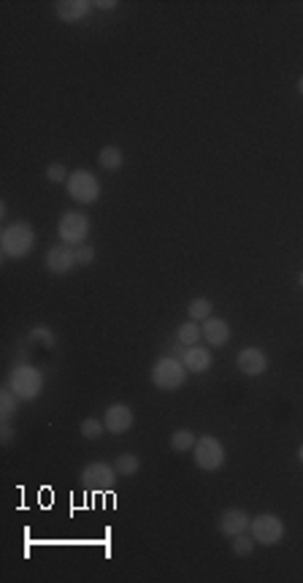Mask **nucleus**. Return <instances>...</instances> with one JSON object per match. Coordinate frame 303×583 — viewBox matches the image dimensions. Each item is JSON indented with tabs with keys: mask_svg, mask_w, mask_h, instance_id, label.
Listing matches in <instances>:
<instances>
[{
	"mask_svg": "<svg viewBox=\"0 0 303 583\" xmlns=\"http://www.w3.org/2000/svg\"><path fill=\"white\" fill-rule=\"evenodd\" d=\"M33 245H36V233L30 223H14L0 233V250L6 258H25L33 252Z\"/></svg>",
	"mask_w": 303,
	"mask_h": 583,
	"instance_id": "f257e3e1",
	"label": "nucleus"
},
{
	"mask_svg": "<svg viewBox=\"0 0 303 583\" xmlns=\"http://www.w3.org/2000/svg\"><path fill=\"white\" fill-rule=\"evenodd\" d=\"M8 388L14 391L22 402H33L44 391V374L30 364H22L8 374Z\"/></svg>",
	"mask_w": 303,
	"mask_h": 583,
	"instance_id": "f03ea898",
	"label": "nucleus"
},
{
	"mask_svg": "<svg viewBox=\"0 0 303 583\" xmlns=\"http://www.w3.org/2000/svg\"><path fill=\"white\" fill-rule=\"evenodd\" d=\"M193 456H195V464L203 472H217V470H222V464H225V445L217 440V437H212V434L198 437L195 448H193Z\"/></svg>",
	"mask_w": 303,
	"mask_h": 583,
	"instance_id": "7ed1b4c3",
	"label": "nucleus"
},
{
	"mask_svg": "<svg viewBox=\"0 0 303 583\" xmlns=\"http://www.w3.org/2000/svg\"><path fill=\"white\" fill-rule=\"evenodd\" d=\"M187 380V367L176 358H160L152 369V383L160 391H176Z\"/></svg>",
	"mask_w": 303,
	"mask_h": 583,
	"instance_id": "20e7f679",
	"label": "nucleus"
},
{
	"mask_svg": "<svg viewBox=\"0 0 303 583\" xmlns=\"http://www.w3.org/2000/svg\"><path fill=\"white\" fill-rule=\"evenodd\" d=\"M65 185H68V195L73 201H79V204H95L101 198V182H98V177L92 171L79 168V171H73L68 177Z\"/></svg>",
	"mask_w": 303,
	"mask_h": 583,
	"instance_id": "39448f33",
	"label": "nucleus"
},
{
	"mask_svg": "<svg viewBox=\"0 0 303 583\" xmlns=\"http://www.w3.org/2000/svg\"><path fill=\"white\" fill-rule=\"evenodd\" d=\"M250 532L252 537H254V543L276 546V543H282V537H285V524H282L279 515L263 513V515H257V518L250 521Z\"/></svg>",
	"mask_w": 303,
	"mask_h": 583,
	"instance_id": "423d86ee",
	"label": "nucleus"
},
{
	"mask_svg": "<svg viewBox=\"0 0 303 583\" xmlns=\"http://www.w3.org/2000/svg\"><path fill=\"white\" fill-rule=\"evenodd\" d=\"M114 483H117L114 464L95 461V464H87L84 472H82V486H84L87 491H95V494H103L108 489H114Z\"/></svg>",
	"mask_w": 303,
	"mask_h": 583,
	"instance_id": "0eeeda50",
	"label": "nucleus"
},
{
	"mask_svg": "<svg viewBox=\"0 0 303 583\" xmlns=\"http://www.w3.org/2000/svg\"><path fill=\"white\" fill-rule=\"evenodd\" d=\"M57 233L65 245H82L89 233V220L82 212H65L57 223Z\"/></svg>",
	"mask_w": 303,
	"mask_h": 583,
	"instance_id": "6e6552de",
	"label": "nucleus"
},
{
	"mask_svg": "<svg viewBox=\"0 0 303 583\" xmlns=\"http://www.w3.org/2000/svg\"><path fill=\"white\" fill-rule=\"evenodd\" d=\"M73 266L76 264V252H73L68 245H54V247H49V252H46V269L52 271V274H68Z\"/></svg>",
	"mask_w": 303,
	"mask_h": 583,
	"instance_id": "1a4fd4ad",
	"label": "nucleus"
},
{
	"mask_svg": "<svg viewBox=\"0 0 303 583\" xmlns=\"http://www.w3.org/2000/svg\"><path fill=\"white\" fill-rule=\"evenodd\" d=\"M236 364H238V369L244 372L247 377H257V374H263L268 369L266 353L257 350V348H244L241 353L236 355Z\"/></svg>",
	"mask_w": 303,
	"mask_h": 583,
	"instance_id": "9d476101",
	"label": "nucleus"
},
{
	"mask_svg": "<svg viewBox=\"0 0 303 583\" xmlns=\"http://www.w3.org/2000/svg\"><path fill=\"white\" fill-rule=\"evenodd\" d=\"M133 410L127 405H111L106 410V418H103V424H106V431H111V434H125L127 429L133 426Z\"/></svg>",
	"mask_w": 303,
	"mask_h": 583,
	"instance_id": "9b49d317",
	"label": "nucleus"
},
{
	"mask_svg": "<svg viewBox=\"0 0 303 583\" xmlns=\"http://www.w3.org/2000/svg\"><path fill=\"white\" fill-rule=\"evenodd\" d=\"M250 521L252 518L241 508H228L222 513V518H219V532L225 537H236L241 532H250Z\"/></svg>",
	"mask_w": 303,
	"mask_h": 583,
	"instance_id": "f8f14e48",
	"label": "nucleus"
},
{
	"mask_svg": "<svg viewBox=\"0 0 303 583\" xmlns=\"http://www.w3.org/2000/svg\"><path fill=\"white\" fill-rule=\"evenodd\" d=\"M203 339H206L212 348H225V345L231 342V326H228V320L222 318L203 320Z\"/></svg>",
	"mask_w": 303,
	"mask_h": 583,
	"instance_id": "ddd939ff",
	"label": "nucleus"
},
{
	"mask_svg": "<svg viewBox=\"0 0 303 583\" xmlns=\"http://www.w3.org/2000/svg\"><path fill=\"white\" fill-rule=\"evenodd\" d=\"M54 11L63 22H79L92 11V3H87V0H60L54 6Z\"/></svg>",
	"mask_w": 303,
	"mask_h": 583,
	"instance_id": "4468645a",
	"label": "nucleus"
},
{
	"mask_svg": "<svg viewBox=\"0 0 303 583\" xmlns=\"http://www.w3.org/2000/svg\"><path fill=\"white\" fill-rule=\"evenodd\" d=\"M181 364L187 367V372L200 374V372H206L209 367H212V353H209L206 348L193 345V348H187V353H184V361H181Z\"/></svg>",
	"mask_w": 303,
	"mask_h": 583,
	"instance_id": "2eb2a0df",
	"label": "nucleus"
},
{
	"mask_svg": "<svg viewBox=\"0 0 303 583\" xmlns=\"http://www.w3.org/2000/svg\"><path fill=\"white\" fill-rule=\"evenodd\" d=\"M203 336V326H198V320H187V323H181L176 331V339L181 342V345H187V348H193V345H198V339Z\"/></svg>",
	"mask_w": 303,
	"mask_h": 583,
	"instance_id": "dca6fc26",
	"label": "nucleus"
},
{
	"mask_svg": "<svg viewBox=\"0 0 303 583\" xmlns=\"http://www.w3.org/2000/svg\"><path fill=\"white\" fill-rule=\"evenodd\" d=\"M98 163H101L106 171H117V168H122L125 155H122V149H120V147H103V149H101V155H98Z\"/></svg>",
	"mask_w": 303,
	"mask_h": 583,
	"instance_id": "f3484780",
	"label": "nucleus"
},
{
	"mask_svg": "<svg viewBox=\"0 0 303 583\" xmlns=\"http://www.w3.org/2000/svg\"><path fill=\"white\" fill-rule=\"evenodd\" d=\"M195 442H198V437L190 431V429H179V431H174V437H171V448H174L176 453H184V450H193Z\"/></svg>",
	"mask_w": 303,
	"mask_h": 583,
	"instance_id": "a211bd4d",
	"label": "nucleus"
},
{
	"mask_svg": "<svg viewBox=\"0 0 303 583\" xmlns=\"http://www.w3.org/2000/svg\"><path fill=\"white\" fill-rule=\"evenodd\" d=\"M212 312H214V304L209 299H193L190 301V309H187V315H190V320H209L212 318Z\"/></svg>",
	"mask_w": 303,
	"mask_h": 583,
	"instance_id": "6ab92c4d",
	"label": "nucleus"
},
{
	"mask_svg": "<svg viewBox=\"0 0 303 583\" xmlns=\"http://www.w3.org/2000/svg\"><path fill=\"white\" fill-rule=\"evenodd\" d=\"M17 393L11 388L0 391V418H3V424H8L11 421V415L17 412Z\"/></svg>",
	"mask_w": 303,
	"mask_h": 583,
	"instance_id": "aec40b11",
	"label": "nucleus"
},
{
	"mask_svg": "<svg viewBox=\"0 0 303 583\" xmlns=\"http://www.w3.org/2000/svg\"><path fill=\"white\" fill-rule=\"evenodd\" d=\"M138 467H141V461H138V456H133V453H120L117 461H114L117 475H136Z\"/></svg>",
	"mask_w": 303,
	"mask_h": 583,
	"instance_id": "412c9836",
	"label": "nucleus"
},
{
	"mask_svg": "<svg viewBox=\"0 0 303 583\" xmlns=\"http://www.w3.org/2000/svg\"><path fill=\"white\" fill-rule=\"evenodd\" d=\"M79 429H82V437H87V440H98V437L106 431V424H103V421H95V418H84Z\"/></svg>",
	"mask_w": 303,
	"mask_h": 583,
	"instance_id": "4be33fe9",
	"label": "nucleus"
},
{
	"mask_svg": "<svg viewBox=\"0 0 303 583\" xmlns=\"http://www.w3.org/2000/svg\"><path fill=\"white\" fill-rule=\"evenodd\" d=\"M252 548H254V537L247 534V532H241V534L233 537V553H238V556H250Z\"/></svg>",
	"mask_w": 303,
	"mask_h": 583,
	"instance_id": "5701e85b",
	"label": "nucleus"
},
{
	"mask_svg": "<svg viewBox=\"0 0 303 583\" xmlns=\"http://www.w3.org/2000/svg\"><path fill=\"white\" fill-rule=\"evenodd\" d=\"M68 177H71V174H68V168H65L63 163H52V166L46 168V179H49V182H57V185H60V182H68Z\"/></svg>",
	"mask_w": 303,
	"mask_h": 583,
	"instance_id": "b1692460",
	"label": "nucleus"
},
{
	"mask_svg": "<svg viewBox=\"0 0 303 583\" xmlns=\"http://www.w3.org/2000/svg\"><path fill=\"white\" fill-rule=\"evenodd\" d=\"M73 252H76V264L79 266H89L92 261H95V250L89 247V245H79Z\"/></svg>",
	"mask_w": 303,
	"mask_h": 583,
	"instance_id": "393cba45",
	"label": "nucleus"
},
{
	"mask_svg": "<svg viewBox=\"0 0 303 583\" xmlns=\"http://www.w3.org/2000/svg\"><path fill=\"white\" fill-rule=\"evenodd\" d=\"M30 339H33V342H41V345H46V348L54 345V336L49 329H33V331H30Z\"/></svg>",
	"mask_w": 303,
	"mask_h": 583,
	"instance_id": "a878e982",
	"label": "nucleus"
},
{
	"mask_svg": "<svg viewBox=\"0 0 303 583\" xmlns=\"http://www.w3.org/2000/svg\"><path fill=\"white\" fill-rule=\"evenodd\" d=\"M11 429H8V424H3V445H11Z\"/></svg>",
	"mask_w": 303,
	"mask_h": 583,
	"instance_id": "bb28decb",
	"label": "nucleus"
},
{
	"mask_svg": "<svg viewBox=\"0 0 303 583\" xmlns=\"http://www.w3.org/2000/svg\"><path fill=\"white\" fill-rule=\"evenodd\" d=\"M92 6H101V8H114L117 3H114V0H98V3H92Z\"/></svg>",
	"mask_w": 303,
	"mask_h": 583,
	"instance_id": "cd10ccee",
	"label": "nucleus"
},
{
	"mask_svg": "<svg viewBox=\"0 0 303 583\" xmlns=\"http://www.w3.org/2000/svg\"><path fill=\"white\" fill-rule=\"evenodd\" d=\"M298 92H301V95H303V76H301V79H298Z\"/></svg>",
	"mask_w": 303,
	"mask_h": 583,
	"instance_id": "c85d7f7f",
	"label": "nucleus"
},
{
	"mask_svg": "<svg viewBox=\"0 0 303 583\" xmlns=\"http://www.w3.org/2000/svg\"><path fill=\"white\" fill-rule=\"evenodd\" d=\"M298 461H301V464H303V445H301V448H298Z\"/></svg>",
	"mask_w": 303,
	"mask_h": 583,
	"instance_id": "c756f323",
	"label": "nucleus"
},
{
	"mask_svg": "<svg viewBox=\"0 0 303 583\" xmlns=\"http://www.w3.org/2000/svg\"><path fill=\"white\" fill-rule=\"evenodd\" d=\"M298 283H301V288H303V271H301V277H298Z\"/></svg>",
	"mask_w": 303,
	"mask_h": 583,
	"instance_id": "7c9ffc66",
	"label": "nucleus"
}]
</instances>
